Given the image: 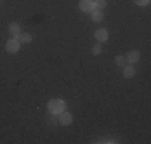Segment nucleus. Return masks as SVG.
<instances>
[{
	"instance_id": "0eeeda50",
	"label": "nucleus",
	"mask_w": 151,
	"mask_h": 144,
	"mask_svg": "<svg viewBox=\"0 0 151 144\" xmlns=\"http://www.w3.org/2000/svg\"><path fill=\"white\" fill-rule=\"evenodd\" d=\"M90 14H92V21H95V23H100L103 19V10H92Z\"/></svg>"
},
{
	"instance_id": "6e6552de",
	"label": "nucleus",
	"mask_w": 151,
	"mask_h": 144,
	"mask_svg": "<svg viewBox=\"0 0 151 144\" xmlns=\"http://www.w3.org/2000/svg\"><path fill=\"white\" fill-rule=\"evenodd\" d=\"M10 32H12V35H13V37H18V35H19L21 34V29H19V24H16V23H12V24H10Z\"/></svg>"
},
{
	"instance_id": "f03ea898",
	"label": "nucleus",
	"mask_w": 151,
	"mask_h": 144,
	"mask_svg": "<svg viewBox=\"0 0 151 144\" xmlns=\"http://www.w3.org/2000/svg\"><path fill=\"white\" fill-rule=\"evenodd\" d=\"M18 50H19V40L18 38H10L8 42H6V51L8 53H16Z\"/></svg>"
},
{
	"instance_id": "20e7f679",
	"label": "nucleus",
	"mask_w": 151,
	"mask_h": 144,
	"mask_svg": "<svg viewBox=\"0 0 151 144\" xmlns=\"http://www.w3.org/2000/svg\"><path fill=\"white\" fill-rule=\"evenodd\" d=\"M79 8H81L82 11H87V13H90L92 10H95V8H93V2H92V0H81Z\"/></svg>"
},
{
	"instance_id": "9d476101",
	"label": "nucleus",
	"mask_w": 151,
	"mask_h": 144,
	"mask_svg": "<svg viewBox=\"0 0 151 144\" xmlns=\"http://www.w3.org/2000/svg\"><path fill=\"white\" fill-rule=\"evenodd\" d=\"M106 6V0H95L93 2V8L95 10H103Z\"/></svg>"
},
{
	"instance_id": "1a4fd4ad",
	"label": "nucleus",
	"mask_w": 151,
	"mask_h": 144,
	"mask_svg": "<svg viewBox=\"0 0 151 144\" xmlns=\"http://www.w3.org/2000/svg\"><path fill=\"white\" fill-rule=\"evenodd\" d=\"M135 75V69L132 66H124V77H127V78H130V77H134Z\"/></svg>"
},
{
	"instance_id": "f8f14e48",
	"label": "nucleus",
	"mask_w": 151,
	"mask_h": 144,
	"mask_svg": "<svg viewBox=\"0 0 151 144\" xmlns=\"http://www.w3.org/2000/svg\"><path fill=\"white\" fill-rule=\"evenodd\" d=\"M125 63H127V61H125V58H124V56H117V58H116V64H117V66L124 67V66H125Z\"/></svg>"
},
{
	"instance_id": "7ed1b4c3",
	"label": "nucleus",
	"mask_w": 151,
	"mask_h": 144,
	"mask_svg": "<svg viewBox=\"0 0 151 144\" xmlns=\"http://www.w3.org/2000/svg\"><path fill=\"white\" fill-rule=\"evenodd\" d=\"M125 61H127L129 64H135L140 61V53L137 51V50H132V51H129L127 58H125Z\"/></svg>"
},
{
	"instance_id": "ddd939ff",
	"label": "nucleus",
	"mask_w": 151,
	"mask_h": 144,
	"mask_svg": "<svg viewBox=\"0 0 151 144\" xmlns=\"http://www.w3.org/2000/svg\"><path fill=\"white\" fill-rule=\"evenodd\" d=\"M98 143H106V144H109V143H117L114 138H103V139H100Z\"/></svg>"
},
{
	"instance_id": "2eb2a0df",
	"label": "nucleus",
	"mask_w": 151,
	"mask_h": 144,
	"mask_svg": "<svg viewBox=\"0 0 151 144\" xmlns=\"http://www.w3.org/2000/svg\"><path fill=\"white\" fill-rule=\"evenodd\" d=\"M92 53L93 55H100V53H101V48H100V45H95L92 48Z\"/></svg>"
},
{
	"instance_id": "423d86ee",
	"label": "nucleus",
	"mask_w": 151,
	"mask_h": 144,
	"mask_svg": "<svg viewBox=\"0 0 151 144\" xmlns=\"http://www.w3.org/2000/svg\"><path fill=\"white\" fill-rule=\"evenodd\" d=\"M95 38L98 42H106L108 40V31L106 29H98V31L95 32Z\"/></svg>"
},
{
	"instance_id": "39448f33",
	"label": "nucleus",
	"mask_w": 151,
	"mask_h": 144,
	"mask_svg": "<svg viewBox=\"0 0 151 144\" xmlns=\"http://www.w3.org/2000/svg\"><path fill=\"white\" fill-rule=\"evenodd\" d=\"M71 122H73V115H71L69 112H66V110H63L60 115V123L61 125H69Z\"/></svg>"
},
{
	"instance_id": "f257e3e1",
	"label": "nucleus",
	"mask_w": 151,
	"mask_h": 144,
	"mask_svg": "<svg viewBox=\"0 0 151 144\" xmlns=\"http://www.w3.org/2000/svg\"><path fill=\"white\" fill-rule=\"evenodd\" d=\"M66 109V103L63 99H50L48 101V110L52 114H61Z\"/></svg>"
},
{
	"instance_id": "9b49d317",
	"label": "nucleus",
	"mask_w": 151,
	"mask_h": 144,
	"mask_svg": "<svg viewBox=\"0 0 151 144\" xmlns=\"http://www.w3.org/2000/svg\"><path fill=\"white\" fill-rule=\"evenodd\" d=\"M18 40L23 42V43H29L32 38H31V35H29V34H19V35H18Z\"/></svg>"
},
{
	"instance_id": "4468645a",
	"label": "nucleus",
	"mask_w": 151,
	"mask_h": 144,
	"mask_svg": "<svg viewBox=\"0 0 151 144\" xmlns=\"http://www.w3.org/2000/svg\"><path fill=\"white\" fill-rule=\"evenodd\" d=\"M134 2L137 3V5H140V6H145V5L150 3V0H134Z\"/></svg>"
}]
</instances>
